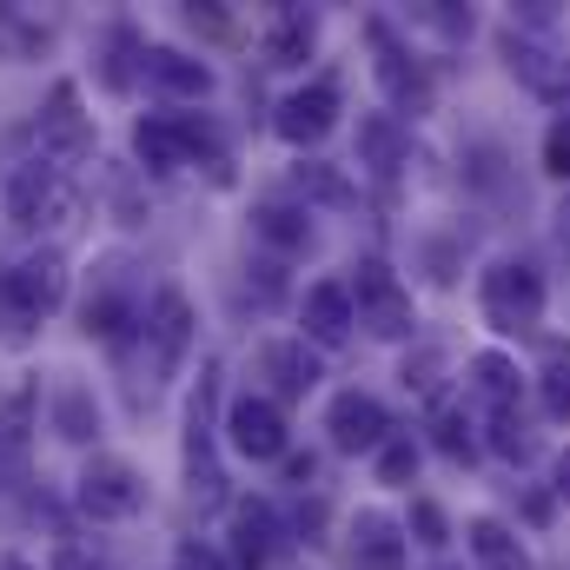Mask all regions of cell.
<instances>
[{"label": "cell", "mask_w": 570, "mask_h": 570, "mask_svg": "<svg viewBox=\"0 0 570 570\" xmlns=\"http://www.w3.org/2000/svg\"><path fill=\"white\" fill-rule=\"evenodd\" d=\"M226 365L206 358L199 379H193V399H186V498L199 511H219L226 504V471H219V399H226Z\"/></svg>", "instance_id": "6da1fadb"}, {"label": "cell", "mask_w": 570, "mask_h": 570, "mask_svg": "<svg viewBox=\"0 0 570 570\" xmlns=\"http://www.w3.org/2000/svg\"><path fill=\"white\" fill-rule=\"evenodd\" d=\"M478 312L498 338H531L544 325V273L531 259H491L478 273Z\"/></svg>", "instance_id": "7a4b0ae2"}, {"label": "cell", "mask_w": 570, "mask_h": 570, "mask_svg": "<svg viewBox=\"0 0 570 570\" xmlns=\"http://www.w3.org/2000/svg\"><path fill=\"white\" fill-rule=\"evenodd\" d=\"M73 498H80V511H87L94 524H127V518L146 511V478H140L134 458L94 451V458L80 464V478H73Z\"/></svg>", "instance_id": "3957f363"}, {"label": "cell", "mask_w": 570, "mask_h": 570, "mask_svg": "<svg viewBox=\"0 0 570 570\" xmlns=\"http://www.w3.org/2000/svg\"><path fill=\"white\" fill-rule=\"evenodd\" d=\"M345 285H352V312H358V325H365L372 338L399 345V338H412V332H419L412 292H405V279H399V273H392L385 259H358Z\"/></svg>", "instance_id": "277c9868"}, {"label": "cell", "mask_w": 570, "mask_h": 570, "mask_svg": "<svg viewBox=\"0 0 570 570\" xmlns=\"http://www.w3.org/2000/svg\"><path fill=\"white\" fill-rule=\"evenodd\" d=\"M140 325H146V298H140L134 266L127 259H107L94 273L87 305H80V332L87 338H107V345H127V332H140Z\"/></svg>", "instance_id": "5b68a950"}, {"label": "cell", "mask_w": 570, "mask_h": 570, "mask_svg": "<svg viewBox=\"0 0 570 570\" xmlns=\"http://www.w3.org/2000/svg\"><path fill=\"white\" fill-rule=\"evenodd\" d=\"M73 206V193H67V179H60V166L53 159H20L13 173H7V186H0V213H7V226H20V233H40V226H53L60 213Z\"/></svg>", "instance_id": "8992f818"}, {"label": "cell", "mask_w": 570, "mask_h": 570, "mask_svg": "<svg viewBox=\"0 0 570 570\" xmlns=\"http://www.w3.org/2000/svg\"><path fill=\"white\" fill-rule=\"evenodd\" d=\"M365 40H372V73H379V87H385V100H392V120L399 114H431V100H438V87H431L425 60L412 53V47H399V33H392V20H365Z\"/></svg>", "instance_id": "52a82bcc"}, {"label": "cell", "mask_w": 570, "mask_h": 570, "mask_svg": "<svg viewBox=\"0 0 570 570\" xmlns=\"http://www.w3.org/2000/svg\"><path fill=\"white\" fill-rule=\"evenodd\" d=\"M67 285H73V273H67L60 253H27L20 266L0 273V305H7V318L40 325V318H53L67 305Z\"/></svg>", "instance_id": "ba28073f"}, {"label": "cell", "mask_w": 570, "mask_h": 570, "mask_svg": "<svg viewBox=\"0 0 570 570\" xmlns=\"http://www.w3.org/2000/svg\"><path fill=\"white\" fill-rule=\"evenodd\" d=\"M146 385H166L173 372H179V358L193 352V298L179 292V285H159L153 298H146Z\"/></svg>", "instance_id": "9c48e42d"}, {"label": "cell", "mask_w": 570, "mask_h": 570, "mask_svg": "<svg viewBox=\"0 0 570 570\" xmlns=\"http://www.w3.org/2000/svg\"><path fill=\"white\" fill-rule=\"evenodd\" d=\"M498 53H504V67H511V80L518 87H531L538 100H564L570 94V60L564 47L551 40V33H531V27H504L498 33Z\"/></svg>", "instance_id": "30bf717a"}, {"label": "cell", "mask_w": 570, "mask_h": 570, "mask_svg": "<svg viewBox=\"0 0 570 570\" xmlns=\"http://www.w3.org/2000/svg\"><path fill=\"white\" fill-rule=\"evenodd\" d=\"M33 140H40V159L53 166H73L94 153V114L80 107V87L73 80H53L47 100H40V120H33Z\"/></svg>", "instance_id": "8fae6325"}, {"label": "cell", "mask_w": 570, "mask_h": 570, "mask_svg": "<svg viewBox=\"0 0 570 570\" xmlns=\"http://www.w3.org/2000/svg\"><path fill=\"white\" fill-rule=\"evenodd\" d=\"M226 438H233L239 458H253V464H279L285 451H292L285 405L273 399V392H239V399L226 405Z\"/></svg>", "instance_id": "7c38bea8"}, {"label": "cell", "mask_w": 570, "mask_h": 570, "mask_svg": "<svg viewBox=\"0 0 570 570\" xmlns=\"http://www.w3.org/2000/svg\"><path fill=\"white\" fill-rule=\"evenodd\" d=\"M338 127V80L332 73H318V80H305V87H292L279 107H273V134L285 146H318L325 134Z\"/></svg>", "instance_id": "4fadbf2b"}, {"label": "cell", "mask_w": 570, "mask_h": 570, "mask_svg": "<svg viewBox=\"0 0 570 570\" xmlns=\"http://www.w3.org/2000/svg\"><path fill=\"white\" fill-rule=\"evenodd\" d=\"M325 431H332V451H379L385 438H392V412H385V399H372V392H338L332 405H325Z\"/></svg>", "instance_id": "5bb4252c"}, {"label": "cell", "mask_w": 570, "mask_h": 570, "mask_svg": "<svg viewBox=\"0 0 570 570\" xmlns=\"http://www.w3.org/2000/svg\"><path fill=\"white\" fill-rule=\"evenodd\" d=\"M298 338L312 345V352H332V345H345L352 338V325H358V312H352V285L345 279H318L305 285V298H298Z\"/></svg>", "instance_id": "9a60e30c"}, {"label": "cell", "mask_w": 570, "mask_h": 570, "mask_svg": "<svg viewBox=\"0 0 570 570\" xmlns=\"http://www.w3.org/2000/svg\"><path fill=\"white\" fill-rule=\"evenodd\" d=\"M259 379H266V392L292 405V399H312L318 392V379H325V365H318V352L305 345V338H266L259 345Z\"/></svg>", "instance_id": "2e32d148"}, {"label": "cell", "mask_w": 570, "mask_h": 570, "mask_svg": "<svg viewBox=\"0 0 570 570\" xmlns=\"http://www.w3.org/2000/svg\"><path fill=\"white\" fill-rule=\"evenodd\" d=\"M285 544H292V524H285L266 498H239L233 504V551H239L233 570H266Z\"/></svg>", "instance_id": "e0dca14e"}, {"label": "cell", "mask_w": 570, "mask_h": 570, "mask_svg": "<svg viewBox=\"0 0 570 570\" xmlns=\"http://www.w3.org/2000/svg\"><path fill=\"white\" fill-rule=\"evenodd\" d=\"M134 159H140V173H153V179L193 166L186 114H146V120H134Z\"/></svg>", "instance_id": "ac0fdd59"}, {"label": "cell", "mask_w": 570, "mask_h": 570, "mask_svg": "<svg viewBox=\"0 0 570 570\" xmlns=\"http://www.w3.org/2000/svg\"><path fill=\"white\" fill-rule=\"evenodd\" d=\"M94 80L107 94H134V80H146V33L134 20H114L100 33V53H94Z\"/></svg>", "instance_id": "d6986e66"}, {"label": "cell", "mask_w": 570, "mask_h": 570, "mask_svg": "<svg viewBox=\"0 0 570 570\" xmlns=\"http://www.w3.org/2000/svg\"><path fill=\"white\" fill-rule=\"evenodd\" d=\"M146 87H159L166 100H206L213 94V67L186 47H146Z\"/></svg>", "instance_id": "ffe728a7"}, {"label": "cell", "mask_w": 570, "mask_h": 570, "mask_svg": "<svg viewBox=\"0 0 570 570\" xmlns=\"http://www.w3.org/2000/svg\"><path fill=\"white\" fill-rule=\"evenodd\" d=\"M464 372H471L464 385H471V399L484 405V419L518 412V399H524V372H518V358H511V352H478Z\"/></svg>", "instance_id": "44dd1931"}, {"label": "cell", "mask_w": 570, "mask_h": 570, "mask_svg": "<svg viewBox=\"0 0 570 570\" xmlns=\"http://www.w3.org/2000/svg\"><path fill=\"white\" fill-rule=\"evenodd\" d=\"M352 570H405V524L385 511L352 518Z\"/></svg>", "instance_id": "7402d4cb"}, {"label": "cell", "mask_w": 570, "mask_h": 570, "mask_svg": "<svg viewBox=\"0 0 570 570\" xmlns=\"http://www.w3.org/2000/svg\"><path fill=\"white\" fill-rule=\"evenodd\" d=\"M405 159H412V140H405V127L392 114H358V166L372 179H399Z\"/></svg>", "instance_id": "603a6c76"}, {"label": "cell", "mask_w": 570, "mask_h": 570, "mask_svg": "<svg viewBox=\"0 0 570 570\" xmlns=\"http://www.w3.org/2000/svg\"><path fill=\"white\" fill-rule=\"evenodd\" d=\"M464 544H471L478 570H531L524 538H518L504 518H471V524H464Z\"/></svg>", "instance_id": "cb8c5ba5"}, {"label": "cell", "mask_w": 570, "mask_h": 570, "mask_svg": "<svg viewBox=\"0 0 570 570\" xmlns=\"http://www.w3.org/2000/svg\"><path fill=\"white\" fill-rule=\"evenodd\" d=\"M318 47V13L305 7H279L266 27V67H305V53Z\"/></svg>", "instance_id": "d4e9b609"}, {"label": "cell", "mask_w": 570, "mask_h": 570, "mask_svg": "<svg viewBox=\"0 0 570 570\" xmlns=\"http://www.w3.org/2000/svg\"><path fill=\"white\" fill-rule=\"evenodd\" d=\"M53 431L67 438V444H94L100 438V399H94V385H80V379H67V385H53Z\"/></svg>", "instance_id": "484cf974"}, {"label": "cell", "mask_w": 570, "mask_h": 570, "mask_svg": "<svg viewBox=\"0 0 570 570\" xmlns=\"http://www.w3.org/2000/svg\"><path fill=\"white\" fill-rule=\"evenodd\" d=\"M253 233H259L273 253H305V246H312V213H305V206H285V199H259V206H253Z\"/></svg>", "instance_id": "4316f807"}, {"label": "cell", "mask_w": 570, "mask_h": 570, "mask_svg": "<svg viewBox=\"0 0 570 570\" xmlns=\"http://www.w3.org/2000/svg\"><path fill=\"white\" fill-rule=\"evenodd\" d=\"M33 419H40V385L27 379V385H13V392L0 399V451H7V458H27Z\"/></svg>", "instance_id": "83f0119b"}, {"label": "cell", "mask_w": 570, "mask_h": 570, "mask_svg": "<svg viewBox=\"0 0 570 570\" xmlns=\"http://www.w3.org/2000/svg\"><path fill=\"white\" fill-rule=\"evenodd\" d=\"M292 186H298V199H318V206H358L352 179H345L338 166H325V159H305V153H298V166H292Z\"/></svg>", "instance_id": "f1b7e54d"}, {"label": "cell", "mask_w": 570, "mask_h": 570, "mask_svg": "<svg viewBox=\"0 0 570 570\" xmlns=\"http://www.w3.org/2000/svg\"><path fill=\"white\" fill-rule=\"evenodd\" d=\"M47 40H53L47 20H27L20 7H0V53H7V60H40Z\"/></svg>", "instance_id": "f546056e"}, {"label": "cell", "mask_w": 570, "mask_h": 570, "mask_svg": "<svg viewBox=\"0 0 570 570\" xmlns=\"http://www.w3.org/2000/svg\"><path fill=\"white\" fill-rule=\"evenodd\" d=\"M538 399H544V412H551L558 425H570V345H564V338H551V345H544Z\"/></svg>", "instance_id": "4dcf8cb0"}, {"label": "cell", "mask_w": 570, "mask_h": 570, "mask_svg": "<svg viewBox=\"0 0 570 570\" xmlns=\"http://www.w3.org/2000/svg\"><path fill=\"white\" fill-rule=\"evenodd\" d=\"M419 458H425L419 438H412V431H392V438L372 451V471H379V484H412V478H419Z\"/></svg>", "instance_id": "1f68e13d"}, {"label": "cell", "mask_w": 570, "mask_h": 570, "mask_svg": "<svg viewBox=\"0 0 570 570\" xmlns=\"http://www.w3.org/2000/svg\"><path fill=\"white\" fill-rule=\"evenodd\" d=\"M431 444H438L444 458H458V464H471V458H478V444H471V425H464L458 399H438V405H431Z\"/></svg>", "instance_id": "d6a6232c"}, {"label": "cell", "mask_w": 570, "mask_h": 570, "mask_svg": "<svg viewBox=\"0 0 570 570\" xmlns=\"http://www.w3.org/2000/svg\"><path fill=\"white\" fill-rule=\"evenodd\" d=\"M405 538L425 544V551H444V544H451V518H444V504L412 498V511H405Z\"/></svg>", "instance_id": "836d02e7"}, {"label": "cell", "mask_w": 570, "mask_h": 570, "mask_svg": "<svg viewBox=\"0 0 570 570\" xmlns=\"http://www.w3.org/2000/svg\"><path fill=\"white\" fill-rule=\"evenodd\" d=\"M491 451L511 458V464H524V458L538 451V438H531V425H524L518 412H498V419H491Z\"/></svg>", "instance_id": "e575fe53"}, {"label": "cell", "mask_w": 570, "mask_h": 570, "mask_svg": "<svg viewBox=\"0 0 570 570\" xmlns=\"http://www.w3.org/2000/svg\"><path fill=\"white\" fill-rule=\"evenodd\" d=\"M544 173L551 179H570V107L551 120V134H544Z\"/></svg>", "instance_id": "d590c367"}, {"label": "cell", "mask_w": 570, "mask_h": 570, "mask_svg": "<svg viewBox=\"0 0 570 570\" xmlns=\"http://www.w3.org/2000/svg\"><path fill=\"white\" fill-rule=\"evenodd\" d=\"M412 20H419V27H438L444 40H464V33H471V13H458V7H444V0H431V7H412Z\"/></svg>", "instance_id": "8d00e7d4"}, {"label": "cell", "mask_w": 570, "mask_h": 570, "mask_svg": "<svg viewBox=\"0 0 570 570\" xmlns=\"http://www.w3.org/2000/svg\"><path fill=\"white\" fill-rule=\"evenodd\" d=\"M173 570H226V558H219L213 544L186 538V544H173Z\"/></svg>", "instance_id": "74e56055"}, {"label": "cell", "mask_w": 570, "mask_h": 570, "mask_svg": "<svg viewBox=\"0 0 570 570\" xmlns=\"http://www.w3.org/2000/svg\"><path fill=\"white\" fill-rule=\"evenodd\" d=\"M279 464H285V484H298V491L318 478V458H312V451H285Z\"/></svg>", "instance_id": "f35d334b"}, {"label": "cell", "mask_w": 570, "mask_h": 570, "mask_svg": "<svg viewBox=\"0 0 570 570\" xmlns=\"http://www.w3.org/2000/svg\"><path fill=\"white\" fill-rule=\"evenodd\" d=\"M551 491H558V498L570 504V444L558 451V458H551Z\"/></svg>", "instance_id": "ab89813d"}, {"label": "cell", "mask_w": 570, "mask_h": 570, "mask_svg": "<svg viewBox=\"0 0 570 570\" xmlns=\"http://www.w3.org/2000/svg\"><path fill=\"white\" fill-rule=\"evenodd\" d=\"M53 570H114V564H107V558H87V551H60Z\"/></svg>", "instance_id": "60d3db41"}, {"label": "cell", "mask_w": 570, "mask_h": 570, "mask_svg": "<svg viewBox=\"0 0 570 570\" xmlns=\"http://www.w3.org/2000/svg\"><path fill=\"white\" fill-rule=\"evenodd\" d=\"M558 239H564V246H570V199H564V206H558Z\"/></svg>", "instance_id": "b9f144b4"}, {"label": "cell", "mask_w": 570, "mask_h": 570, "mask_svg": "<svg viewBox=\"0 0 570 570\" xmlns=\"http://www.w3.org/2000/svg\"><path fill=\"white\" fill-rule=\"evenodd\" d=\"M0 570H33V564H27V558H7V564H0Z\"/></svg>", "instance_id": "7bdbcfd3"}]
</instances>
